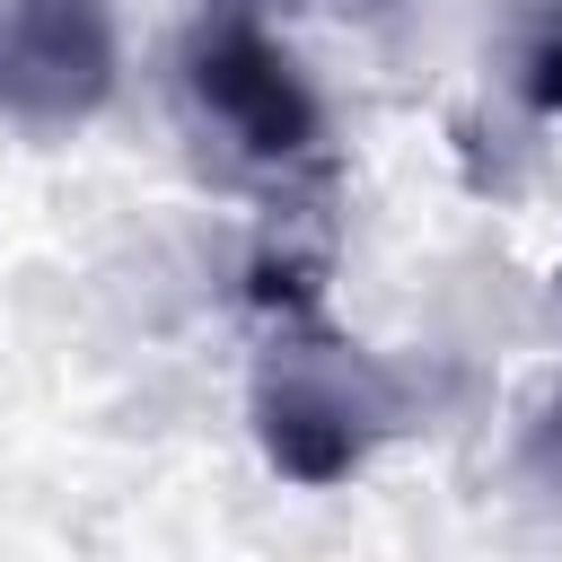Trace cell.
Instances as JSON below:
<instances>
[{
    "label": "cell",
    "mask_w": 562,
    "mask_h": 562,
    "mask_svg": "<svg viewBox=\"0 0 562 562\" xmlns=\"http://www.w3.org/2000/svg\"><path fill=\"white\" fill-rule=\"evenodd\" d=\"M114 79L105 0H0V123H79Z\"/></svg>",
    "instance_id": "1"
},
{
    "label": "cell",
    "mask_w": 562,
    "mask_h": 562,
    "mask_svg": "<svg viewBox=\"0 0 562 562\" xmlns=\"http://www.w3.org/2000/svg\"><path fill=\"white\" fill-rule=\"evenodd\" d=\"M193 105H202L246 158H263V167H281V158H299V149L316 140V97H307L299 70H290L255 26H237V18L193 44Z\"/></svg>",
    "instance_id": "2"
}]
</instances>
